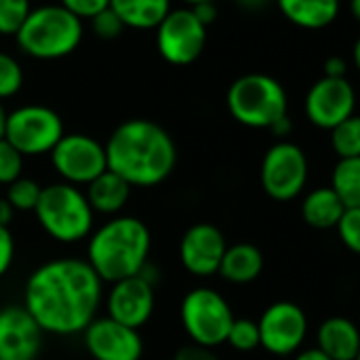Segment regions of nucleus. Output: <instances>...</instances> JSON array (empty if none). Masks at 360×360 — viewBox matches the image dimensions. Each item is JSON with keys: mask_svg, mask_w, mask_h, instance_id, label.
Returning a JSON list of instances; mask_svg holds the SVG:
<instances>
[{"mask_svg": "<svg viewBox=\"0 0 360 360\" xmlns=\"http://www.w3.org/2000/svg\"><path fill=\"white\" fill-rule=\"evenodd\" d=\"M34 214L45 233L62 244L81 242L94 229V210L85 191L68 183L43 187Z\"/></svg>", "mask_w": 360, "mask_h": 360, "instance_id": "obj_5", "label": "nucleus"}, {"mask_svg": "<svg viewBox=\"0 0 360 360\" xmlns=\"http://www.w3.org/2000/svg\"><path fill=\"white\" fill-rule=\"evenodd\" d=\"M15 39L20 49L30 58L58 60L79 47L83 24L62 5H43L30 11Z\"/></svg>", "mask_w": 360, "mask_h": 360, "instance_id": "obj_4", "label": "nucleus"}, {"mask_svg": "<svg viewBox=\"0 0 360 360\" xmlns=\"http://www.w3.org/2000/svg\"><path fill=\"white\" fill-rule=\"evenodd\" d=\"M261 345L276 356L295 354L307 335V316L292 301L271 303L259 318Z\"/></svg>", "mask_w": 360, "mask_h": 360, "instance_id": "obj_12", "label": "nucleus"}, {"mask_svg": "<svg viewBox=\"0 0 360 360\" xmlns=\"http://www.w3.org/2000/svg\"><path fill=\"white\" fill-rule=\"evenodd\" d=\"M43 328L24 305L0 307V360H37Z\"/></svg>", "mask_w": 360, "mask_h": 360, "instance_id": "obj_15", "label": "nucleus"}, {"mask_svg": "<svg viewBox=\"0 0 360 360\" xmlns=\"http://www.w3.org/2000/svg\"><path fill=\"white\" fill-rule=\"evenodd\" d=\"M238 3H240L244 9H248V11H259V9H263L265 5H269L271 0H238Z\"/></svg>", "mask_w": 360, "mask_h": 360, "instance_id": "obj_41", "label": "nucleus"}, {"mask_svg": "<svg viewBox=\"0 0 360 360\" xmlns=\"http://www.w3.org/2000/svg\"><path fill=\"white\" fill-rule=\"evenodd\" d=\"M191 11H193V15L198 18V22H200L202 26H206V28L217 20V5H214V3L195 5V7H191Z\"/></svg>", "mask_w": 360, "mask_h": 360, "instance_id": "obj_37", "label": "nucleus"}, {"mask_svg": "<svg viewBox=\"0 0 360 360\" xmlns=\"http://www.w3.org/2000/svg\"><path fill=\"white\" fill-rule=\"evenodd\" d=\"M110 11L125 28L150 30L157 28L172 11L169 0H110Z\"/></svg>", "mask_w": 360, "mask_h": 360, "instance_id": "obj_23", "label": "nucleus"}, {"mask_svg": "<svg viewBox=\"0 0 360 360\" xmlns=\"http://www.w3.org/2000/svg\"><path fill=\"white\" fill-rule=\"evenodd\" d=\"M288 22L299 28H326L339 13V0H276Z\"/></svg>", "mask_w": 360, "mask_h": 360, "instance_id": "obj_22", "label": "nucleus"}, {"mask_svg": "<svg viewBox=\"0 0 360 360\" xmlns=\"http://www.w3.org/2000/svg\"><path fill=\"white\" fill-rule=\"evenodd\" d=\"M150 231L136 217H112L89 236L87 263L102 282H119L138 276L148 263Z\"/></svg>", "mask_w": 360, "mask_h": 360, "instance_id": "obj_3", "label": "nucleus"}, {"mask_svg": "<svg viewBox=\"0 0 360 360\" xmlns=\"http://www.w3.org/2000/svg\"><path fill=\"white\" fill-rule=\"evenodd\" d=\"M263 265H265L263 252L255 244L240 242V244L227 246L219 274L223 276V280L231 284H248L261 276Z\"/></svg>", "mask_w": 360, "mask_h": 360, "instance_id": "obj_20", "label": "nucleus"}, {"mask_svg": "<svg viewBox=\"0 0 360 360\" xmlns=\"http://www.w3.org/2000/svg\"><path fill=\"white\" fill-rule=\"evenodd\" d=\"M269 129H271V134H274V136H278V138H286V136L290 134V129H292V121H290V119H288V115H286V117H282L280 121H276Z\"/></svg>", "mask_w": 360, "mask_h": 360, "instance_id": "obj_39", "label": "nucleus"}, {"mask_svg": "<svg viewBox=\"0 0 360 360\" xmlns=\"http://www.w3.org/2000/svg\"><path fill=\"white\" fill-rule=\"evenodd\" d=\"M307 157L301 146L288 140L276 142L263 157L261 185L276 202H290L299 198L307 183Z\"/></svg>", "mask_w": 360, "mask_h": 360, "instance_id": "obj_9", "label": "nucleus"}, {"mask_svg": "<svg viewBox=\"0 0 360 360\" xmlns=\"http://www.w3.org/2000/svg\"><path fill=\"white\" fill-rule=\"evenodd\" d=\"M185 3H189L191 7H195V5H204V3H217V0H185Z\"/></svg>", "mask_w": 360, "mask_h": 360, "instance_id": "obj_45", "label": "nucleus"}, {"mask_svg": "<svg viewBox=\"0 0 360 360\" xmlns=\"http://www.w3.org/2000/svg\"><path fill=\"white\" fill-rule=\"evenodd\" d=\"M233 349L238 352H252L261 345V337H259V324L250 318H236L229 333H227V341Z\"/></svg>", "mask_w": 360, "mask_h": 360, "instance_id": "obj_28", "label": "nucleus"}, {"mask_svg": "<svg viewBox=\"0 0 360 360\" xmlns=\"http://www.w3.org/2000/svg\"><path fill=\"white\" fill-rule=\"evenodd\" d=\"M24 169V155L13 148L5 138H0V185H11L22 178Z\"/></svg>", "mask_w": 360, "mask_h": 360, "instance_id": "obj_30", "label": "nucleus"}, {"mask_svg": "<svg viewBox=\"0 0 360 360\" xmlns=\"http://www.w3.org/2000/svg\"><path fill=\"white\" fill-rule=\"evenodd\" d=\"M41 191H43V187L37 183V180L22 176L7 187L5 200L13 206L15 212H34V208L41 200Z\"/></svg>", "mask_w": 360, "mask_h": 360, "instance_id": "obj_26", "label": "nucleus"}, {"mask_svg": "<svg viewBox=\"0 0 360 360\" xmlns=\"http://www.w3.org/2000/svg\"><path fill=\"white\" fill-rule=\"evenodd\" d=\"M356 360H360V349H358V356H356Z\"/></svg>", "mask_w": 360, "mask_h": 360, "instance_id": "obj_46", "label": "nucleus"}, {"mask_svg": "<svg viewBox=\"0 0 360 360\" xmlns=\"http://www.w3.org/2000/svg\"><path fill=\"white\" fill-rule=\"evenodd\" d=\"M30 11V0H0V34L15 37Z\"/></svg>", "mask_w": 360, "mask_h": 360, "instance_id": "obj_27", "label": "nucleus"}, {"mask_svg": "<svg viewBox=\"0 0 360 360\" xmlns=\"http://www.w3.org/2000/svg\"><path fill=\"white\" fill-rule=\"evenodd\" d=\"M24 85V70L20 62L9 56V53H0V102L13 98Z\"/></svg>", "mask_w": 360, "mask_h": 360, "instance_id": "obj_29", "label": "nucleus"}, {"mask_svg": "<svg viewBox=\"0 0 360 360\" xmlns=\"http://www.w3.org/2000/svg\"><path fill=\"white\" fill-rule=\"evenodd\" d=\"M356 91L347 79H318L305 96V115L320 129H333L354 115Z\"/></svg>", "mask_w": 360, "mask_h": 360, "instance_id": "obj_13", "label": "nucleus"}, {"mask_svg": "<svg viewBox=\"0 0 360 360\" xmlns=\"http://www.w3.org/2000/svg\"><path fill=\"white\" fill-rule=\"evenodd\" d=\"M330 146L339 159L360 157V115H352L330 129Z\"/></svg>", "mask_w": 360, "mask_h": 360, "instance_id": "obj_25", "label": "nucleus"}, {"mask_svg": "<svg viewBox=\"0 0 360 360\" xmlns=\"http://www.w3.org/2000/svg\"><path fill=\"white\" fill-rule=\"evenodd\" d=\"M172 360H219V356L214 354V349L210 347H202V345H195V343H189V345H183Z\"/></svg>", "mask_w": 360, "mask_h": 360, "instance_id": "obj_35", "label": "nucleus"}, {"mask_svg": "<svg viewBox=\"0 0 360 360\" xmlns=\"http://www.w3.org/2000/svg\"><path fill=\"white\" fill-rule=\"evenodd\" d=\"M13 217H15L13 206L5 198H0V227H9L11 221H13Z\"/></svg>", "mask_w": 360, "mask_h": 360, "instance_id": "obj_38", "label": "nucleus"}, {"mask_svg": "<svg viewBox=\"0 0 360 360\" xmlns=\"http://www.w3.org/2000/svg\"><path fill=\"white\" fill-rule=\"evenodd\" d=\"M349 9H352V15L360 22V0H352V3H349Z\"/></svg>", "mask_w": 360, "mask_h": 360, "instance_id": "obj_44", "label": "nucleus"}, {"mask_svg": "<svg viewBox=\"0 0 360 360\" xmlns=\"http://www.w3.org/2000/svg\"><path fill=\"white\" fill-rule=\"evenodd\" d=\"M49 155L62 183L75 187H87L108 169L104 144L87 134H64Z\"/></svg>", "mask_w": 360, "mask_h": 360, "instance_id": "obj_10", "label": "nucleus"}, {"mask_svg": "<svg viewBox=\"0 0 360 360\" xmlns=\"http://www.w3.org/2000/svg\"><path fill=\"white\" fill-rule=\"evenodd\" d=\"M233 320L236 316L231 311V305L214 288H193L183 297V303H180L183 328L191 337V341L202 347L214 349L221 343H225Z\"/></svg>", "mask_w": 360, "mask_h": 360, "instance_id": "obj_7", "label": "nucleus"}, {"mask_svg": "<svg viewBox=\"0 0 360 360\" xmlns=\"http://www.w3.org/2000/svg\"><path fill=\"white\" fill-rule=\"evenodd\" d=\"M227 108L231 117L255 129H269L288 115V98L284 87L269 75H244L236 79L227 91Z\"/></svg>", "mask_w": 360, "mask_h": 360, "instance_id": "obj_6", "label": "nucleus"}, {"mask_svg": "<svg viewBox=\"0 0 360 360\" xmlns=\"http://www.w3.org/2000/svg\"><path fill=\"white\" fill-rule=\"evenodd\" d=\"M102 284L87 261L56 259L30 274L24 307L43 333H83L102 303Z\"/></svg>", "mask_w": 360, "mask_h": 360, "instance_id": "obj_1", "label": "nucleus"}, {"mask_svg": "<svg viewBox=\"0 0 360 360\" xmlns=\"http://www.w3.org/2000/svg\"><path fill=\"white\" fill-rule=\"evenodd\" d=\"M64 136L62 117L43 104H26L7 112L5 140L24 157L51 153Z\"/></svg>", "mask_w": 360, "mask_h": 360, "instance_id": "obj_8", "label": "nucleus"}, {"mask_svg": "<svg viewBox=\"0 0 360 360\" xmlns=\"http://www.w3.org/2000/svg\"><path fill=\"white\" fill-rule=\"evenodd\" d=\"M62 7L79 20H94L110 7V0H62Z\"/></svg>", "mask_w": 360, "mask_h": 360, "instance_id": "obj_32", "label": "nucleus"}, {"mask_svg": "<svg viewBox=\"0 0 360 360\" xmlns=\"http://www.w3.org/2000/svg\"><path fill=\"white\" fill-rule=\"evenodd\" d=\"M83 339L94 360H140L144 352L140 333L108 316L94 318L83 330Z\"/></svg>", "mask_w": 360, "mask_h": 360, "instance_id": "obj_14", "label": "nucleus"}, {"mask_svg": "<svg viewBox=\"0 0 360 360\" xmlns=\"http://www.w3.org/2000/svg\"><path fill=\"white\" fill-rule=\"evenodd\" d=\"M15 257V240L9 231V227H0V278H3Z\"/></svg>", "mask_w": 360, "mask_h": 360, "instance_id": "obj_34", "label": "nucleus"}, {"mask_svg": "<svg viewBox=\"0 0 360 360\" xmlns=\"http://www.w3.org/2000/svg\"><path fill=\"white\" fill-rule=\"evenodd\" d=\"M335 229H337V236H339L341 244L349 252L360 255V208L345 210Z\"/></svg>", "mask_w": 360, "mask_h": 360, "instance_id": "obj_31", "label": "nucleus"}, {"mask_svg": "<svg viewBox=\"0 0 360 360\" xmlns=\"http://www.w3.org/2000/svg\"><path fill=\"white\" fill-rule=\"evenodd\" d=\"M316 339V347L330 360H356L360 349V328L345 316L326 318Z\"/></svg>", "mask_w": 360, "mask_h": 360, "instance_id": "obj_18", "label": "nucleus"}, {"mask_svg": "<svg viewBox=\"0 0 360 360\" xmlns=\"http://www.w3.org/2000/svg\"><path fill=\"white\" fill-rule=\"evenodd\" d=\"M5 123H7V110L3 108V102H0V138L5 136Z\"/></svg>", "mask_w": 360, "mask_h": 360, "instance_id": "obj_43", "label": "nucleus"}, {"mask_svg": "<svg viewBox=\"0 0 360 360\" xmlns=\"http://www.w3.org/2000/svg\"><path fill=\"white\" fill-rule=\"evenodd\" d=\"M131 187L125 183L121 176L106 169L96 180L87 185L85 198L94 210V214H106V217H119V212L125 208L129 200Z\"/></svg>", "mask_w": 360, "mask_h": 360, "instance_id": "obj_19", "label": "nucleus"}, {"mask_svg": "<svg viewBox=\"0 0 360 360\" xmlns=\"http://www.w3.org/2000/svg\"><path fill=\"white\" fill-rule=\"evenodd\" d=\"M106 307H108V318L138 330L153 316L155 284L144 280L140 274L119 280L112 284V288L108 292Z\"/></svg>", "mask_w": 360, "mask_h": 360, "instance_id": "obj_17", "label": "nucleus"}, {"mask_svg": "<svg viewBox=\"0 0 360 360\" xmlns=\"http://www.w3.org/2000/svg\"><path fill=\"white\" fill-rule=\"evenodd\" d=\"M225 250L227 240L223 231L210 223H198L185 231L178 246V257L189 274L198 278H210L219 274Z\"/></svg>", "mask_w": 360, "mask_h": 360, "instance_id": "obj_16", "label": "nucleus"}, {"mask_svg": "<svg viewBox=\"0 0 360 360\" xmlns=\"http://www.w3.org/2000/svg\"><path fill=\"white\" fill-rule=\"evenodd\" d=\"M345 72H347V64H345L343 58L333 56V58H328L324 62V77H328V79H345Z\"/></svg>", "mask_w": 360, "mask_h": 360, "instance_id": "obj_36", "label": "nucleus"}, {"mask_svg": "<svg viewBox=\"0 0 360 360\" xmlns=\"http://www.w3.org/2000/svg\"><path fill=\"white\" fill-rule=\"evenodd\" d=\"M352 58H354V66H356V70L360 72V39H358V41H356V45H354Z\"/></svg>", "mask_w": 360, "mask_h": 360, "instance_id": "obj_42", "label": "nucleus"}, {"mask_svg": "<svg viewBox=\"0 0 360 360\" xmlns=\"http://www.w3.org/2000/svg\"><path fill=\"white\" fill-rule=\"evenodd\" d=\"M91 28H94L96 37H100V39H117L125 26L115 15V11H110V7H108L106 11H102L100 15H96L91 20Z\"/></svg>", "mask_w": 360, "mask_h": 360, "instance_id": "obj_33", "label": "nucleus"}, {"mask_svg": "<svg viewBox=\"0 0 360 360\" xmlns=\"http://www.w3.org/2000/svg\"><path fill=\"white\" fill-rule=\"evenodd\" d=\"M106 167L129 187H155L167 180L176 167V144L172 136L148 119L121 123L104 144Z\"/></svg>", "mask_w": 360, "mask_h": 360, "instance_id": "obj_2", "label": "nucleus"}, {"mask_svg": "<svg viewBox=\"0 0 360 360\" xmlns=\"http://www.w3.org/2000/svg\"><path fill=\"white\" fill-rule=\"evenodd\" d=\"M292 360H330V358H326L318 347H309V349L299 352Z\"/></svg>", "mask_w": 360, "mask_h": 360, "instance_id": "obj_40", "label": "nucleus"}, {"mask_svg": "<svg viewBox=\"0 0 360 360\" xmlns=\"http://www.w3.org/2000/svg\"><path fill=\"white\" fill-rule=\"evenodd\" d=\"M345 212V206L337 198V193L330 187H318L311 189L303 202H301V217L303 221L318 231L335 229Z\"/></svg>", "mask_w": 360, "mask_h": 360, "instance_id": "obj_21", "label": "nucleus"}, {"mask_svg": "<svg viewBox=\"0 0 360 360\" xmlns=\"http://www.w3.org/2000/svg\"><path fill=\"white\" fill-rule=\"evenodd\" d=\"M330 189L337 193L345 210L360 208V157L337 161L330 176Z\"/></svg>", "mask_w": 360, "mask_h": 360, "instance_id": "obj_24", "label": "nucleus"}, {"mask_svg": "<svg viewBox=\"0 0 360 360\" xmlns=\"http://www.w3.org/2000/svg\"><path fill=\"white\" fill-rule=\"evenodd\" d=\"M155 30L157 49L172 66H189L204 53L208 28L198 22L191 9H172Z\"/></svg>", "mask_w": 360, "mask_h": 360, "instance_id": "obj_11", "label": "nucleus"}]
</instances>
